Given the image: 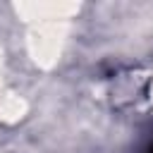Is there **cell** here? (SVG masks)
Here are the masks:
<instances>
[{
    "instance_id": "6da1fadb",
    "label": "cell",
    "mask_w": 153,
    "mask_h": 153,
    "mask_svg": "<svg viewBox=\"0 0 153 153\" xmlns=\"http://www.w3.org/2000/svg\"><path fill=\"white\" fill-rule=\"evenodd\" d=\"M148 153H153V146H151V151H148Z\"/></svg>"
}]
</instances>
